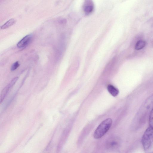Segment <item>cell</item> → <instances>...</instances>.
<instances>
[{
	"instance_id": "277c9868",
	"label": "cell",
	"mask_w": 153,
	"mask_h": 153,
	"mask_svg": "<svg viewBox=\"0 0 153 153\" xmlns=\"http://www.w3.org/2000/svg\"><path fill=\"white\" fill-rule=\"evenodd\" d=\"M94 4L92 0H85L83 5V9L85 14L88 15L93 11Z\"/></svg>"
},
{
	"instance_id": "ba28073f",
	"label": "cell",
	"mask_w": 153,
	"mask_h": 153,
	"mask_svg": "<svg viewBox=\"0 0 153 153\" xmlns=\"http://www.w3.org/2000/svg\"><path fill=\"white\" fill-rule=\"evenodd\" d=\"M108 146L110 148H114L118 146V144L117 140L112 139L108 143Z\"/></svg>"
},
{
	"instance_id": "52a82bcc",
	"label": "cell",
	"mask_w": 153,
	"mask_h": 153,
	"mask_svg": "<svg viewBox=\"0 0 153 153\" xmlns=\"http://www.w3.org/2000/svg\"><path fill=\"white\" fill-rule=\"evenodd\" d=\"M146 45V42L143 40H139L137 42L135 45V48L137 50H139L143 48Z\"/></svg>"
},
{
	"instance_id": "5b68a950",
	"label": "cell",
	"mask_w": 153,
	"mask_h": 153,
	"mask_svg": "<svg viewBox=\"0 0 153 153\" xmlns=\"http://www.w3.org/2000/svg\"><path fill=\"white\" fill-rule=\"evenodd\" d=\"M107 88L108 92L113 96L115 97L119 93L118 90L111 85H109L107 87Z\"/></svg>"
},
{
	"instance_id": "7a4b0ae2",
	"label": "cell",
	"mask_w": 153,
	"mask_h": 153,
	"mask_svg": "<svg viewBox=\"0 0 153 153\" xmlns=\"http://www.w3.org/2000/svg\"><path fill=\"white\" fill-rule=\"evenodd\" d=\"M141 142L145 150L150 148L153 142V128L149 126L146 129L142 137Z\"/></svg>"
},
{
	"instance_id": "8992f818",
	"label": "cell",
	"mask_w": 153,
	"mask_h": 153,
	"mask_svg": "<svg viewBox=\"0 0 153 153\" xmlns=\"http://www.w3.org/2000/svg\"><path fill=\"white\" fill-rule=\"evenodd\" d=\"M16 22V21L14 19H10L2 25L1 27V29H4L8 28L15 24Z\"/></svg>"
},
{
	"instance_id": "6da1fadb",
	"label": "cell",
	"mask_w": 153,
	"mask_h": 153,
	"mask_svg": "<svg viewBox=\"0 0 153 153\" xmlns=\"http://www.w3.org/2000/svg\"><path fill=\"white\" fill-rule=\"evenodd\" d=\"M112 123V120L110 118H107L102 121L95 131L94 136L95 139L102 137L108 131Z\"/></svg>"
},
{
	"instance_id": "3957f363",
	"label": "cell",
	"mask_w": 153,
	"mask_h": 153,
	"mask_svg": "<svg viewBox=\"0 0 153 153\" xmlns=\"http://www.w3.org/2000/svg\"><path fill=\"white\" fill-rule=\"evenodd\" d=\"M33 37L32 34L27 35L22 38L17 44V47L20 48H24L30 42Z\"/></svg>"
},
{
	"instance_id": "9c48e42d",
	"label": "cell",
	"mask_w": 153,
	"mask_h": 153,
	"mask_svg": "<svg viewBox=\"0 0 153 153\" xmlns=\"http://www.w3.org/2000/svg\"><path fill=\"white\" fill-rule=\"evenodd\" d=\"M149 126L153 128V107L149 115Z\"/></svg>"
},
{
	"instance_id": "30bf717a",
	"label": "cell",
	"mask_w": 153,
	"mask_h": 153,
	"mask_svg": "<svg viewBox=\"0 0 153 153\" xmlns=\"http://www.w3.org/2000/svg\"><path fill=\"white\" fill-rule=\"evenodd\" d=\"M19 66V64L18 61H16L12 65L11 67V70L12 71L16 70Z\"/></svg>"
}]
</instances>
